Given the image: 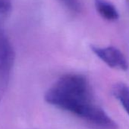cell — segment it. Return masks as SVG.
<instances>
[{
  "instance_id": "obj_5",
  "label": "cell",
  "mask_w": 129,
  "mask_h": 129,
  "mask_svg": "<svg viewBox=\"0 0 129 129\" xmlns=\"http://www.w3.org/2000/svg\"><path fill=\"white\" fill-rule=\"evenodd\" d=\"M112 92L129 115V86L122 82L117 83L112 87Z\"/></svg>"
},
{
  "instance_id": "obj_4",
  "label": "cell",
  "mask_w": 129,
  "mask_h": 129,
  "mask_svg": "<svg viewBox=\"0 0 129 129\" xmlns=\"http://www.w3.org/2000/svg\"><path fill=\"white\" fill-rule=\"evenodd\" d=\"M98 14L106 21H115L119 18V13L115 6L108 0H93Z\"/></svg>"
},
{
  "instance_id": "obj_2",
  "label": "cell",
  "mask_w": 129,
  "mask_h": 129,
  "mask_svg": "<svg viewBox=\"0 0 129 129\" xmlns=\"http://www.w3.org/2000/svg\"><path fill=\"white\" fill-rule=\"evenodd\" d=\"M90 49L109 67L124 72L128 69V62L124 54L118 48L115 46L100 47L92 45Z\"/></svg>"
},
{
  "instance_id": "obj_9",
  "label": "cell",
  "mask_w": 129,
  "mask_h": 129,
  "mask_svg": "<svg viewBox=\"0 0 129 129\" xmlns=\"http://www.w3.org/2000/svg\"><path fill=\"white\" fill-rule=\"evenodd\" d=\"M126 2H127V9L129 10V0H126Z\"/></svg>"
},
{
  "instance_id": "obj_6",
  "label": "cell",
  "mask_w": 129,
  "mask_h": 129,
  "mask_svg": "<svg viewBox=\"0 0 129 129\" xmlns=\"http://www.w3.org/2000/svg\"><path fill=\"white\" fill-rule=\"evenodd\" d=\"M12 9V0H0V30L3 27L9 18Z\"/></svg>"
},
{
  "instance_id": "obj_1",
  "label": "cell",
  "mask_w": 129,
  "mask_h": 129,
  "mask_svg": "<svg viewBox=\"0 0 129 129\" xmlns=\"http://www.w3.org/2000/svg\"><path fill=\"white\" fill-rule=\"evenodd\" d=\"M45 100L96 128H118L115 121L94 103L90 85L82 75L67 74L60 77L46 92Z\"/></svg>"
},
{
  "instance_id": "obj_7",
  "label": "cell",
  "mask_w": 129,
  "mask_h": 129,
  "mask_svg": "<svg viewBox=\"0 0 129 129\" xmlns=\"http://www.w3.org/2000/svg\"><path fill=\"white\" fill-rule=\"evenodd\" d=\"M11 74L0 71V102L2 101L7 90Z\"/></svg>"
},
{
  "instance_id": "obj_3",
  "label": "cell",
  "mask_w": 129,
  "mask_h": 129,
  "mask_svg": "<svg viewBox=\"0 0 129 129\" xmlns=\"http://www.w3.org/2000/svg\"><path fill=\"white\" fill-rule=\"evenodd\" d=\"M15 58V53L12 43L3 29L0 30V71L11 74Z\"/></svg>"
},
{
  "instance_id": "obj_8",
  "label": "cell",
  "mask_w": 129,
  "mask_h": 129,
  "mask_svg": "<svg viewBox=\"0 0 129 129\" xmlns=\"http://www.w3.org/2000/svg\"><path fill=\"white\" fill-rule=\"evenodd\" d=\"M69 11L75 13H78L81 10L80 0H59Z\"/></svg>"
}]
</instances>
